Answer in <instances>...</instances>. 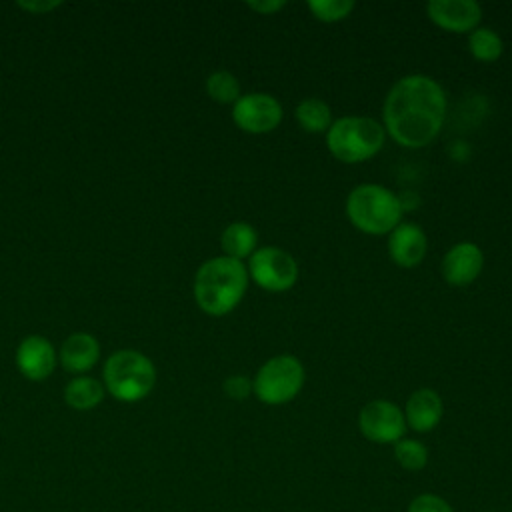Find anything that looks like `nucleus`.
<instances>
[{
    "instance_id": "obj_1",
    "label": "nucleus",
    "mask_w": 512,
    "mask_h": 512,
    "mask_svg": "<svg viewBox=\"0 0 512 512\" xmlns=\"http://www.w3.org/2000/svg\"><path fill=\"white\" fill-rule=\"evenodd\" d=\"M446 92L426 74H408L392 84L384 98V130L406 148L430 144L446 118Z\"/></svg>"
},
{
    "instance_id": "obj_2",
    "label": "nucleus",
    "mask_w": 512,
    "mask_h": 512,
    "mask_svg": "<svg viewBox=\"0 0 512 512\" xmlns=\"http://www.w3.org/2000/svg\"><path fill=\"white\" fill-rule=\"evenodd\" d=\"M248 288V268L244 262L216 256L200 264L194 276V300L210 316H224L234 310Z\"/></svg>"
},
{
    "instance_id": "obj_3",
    "label": "nucleus",
    "mask_w": 512,
    "mask_h": 512,
    "mask_svg": "<svg viewBox=\"0 0 512 512\" xmlns=\"http://www.w3.org/2000/svg\"><path fill=\"white\" fill-rule=\"evenodd\" d=\"M402 212L400 196L382 184H358L346 198L350 222L366 234H390L402 222Z\"/></svg>"
},
{
    "instance_id": "obj_4",
    "label": "nucleus",
    "mask_w": 512,
    "mask_h": 512,
    "mask_svg": "<svg viewBox=\"0 0 512 512\" xmlns=\"http://www.w3.org/2000/svg\"><path fill=\"white\" fill-rule=\"evenodd\" d=\"M102 384L112 398L120 402H138L146 398L156 384L154 362L132 348L116 350L104 362Z\"/></svg>"
},
{
    "instance_id": "obj_5",
    "label": "nucleus",
    "mask_w": 512,
    "mask_h": 512,
    "mask_svg": "<svg viewBox=\"0 0 512 512\" xmlns=\"http://www.w3.org/2000/svg\"><path fill=\"white\" fill-rule=\"evenodd\" d=\"M386 130L370 116H342L326 130V144L334 158L354 164L372 158L384 146Z\"/></svg>"
},
{
    "instance_id": "obj_6",
    "label": "nucleus",
    "mask_w": 512,
    "mask_h": 512,
    "mask_svg": "<svg viewBox=\"0 0 512 512\" xmlns=\"http://www.w3.org/2000/svg\"><path fill=\"white\" fill-rule=\"evenodd\" d=\"M304 376V366L296 356L280 354L258 368L252 380V392L264 404H286L302 390Z\"/></svg>"
},
{
    "instance_id": "obj_7",
    "label": "nucleus",
    "mask_w": 512,
    "mask_h": 512,
    "mask_svg": "<svg viewBox=\"0 0 512 512\" xmlns=\"http://www.w3.org/2000/svg\"><path fill=\"white\" fill-rule=\"evenodd\" d=\"M248 276L268 292H284L296 284L298 264L284 248L264 246L250 256Z\"/></svg>"
},
{
    "instance_id": "obj_8",
    "label": "nucleus",
    "mask_w": 512,
    "mask_h": 512,
    "mask_svg": "<svg viewBox=\"0 0 512 512\" xmlns=\"http://www.w3.org/2000/svg\"><path fill=\"white\" fill-rule=\"evenodd\" d=\"M358 428L362 436L376 444H394L404 438V412L390 400H372L362 406L358 414Z\"/></svg>"
},
{
    "instance_id": "obj_9",
    "label": "nucleus",
    "mask_w": 512,
    "mask_h": 512,
    "mask_svg": "<svg viewBox=\"0 0 512 512\" xmlns=\"http://www.w3.org/2000/svg\"><path fill=\"white\" fill-rule=\"evenodd\" d=\"M232 120L250 134L274 130L282 120V104L268 92L242 94L232 106Z\"/></svg>"
},
{
    "instance_id": "obj_10",
    "label": "nucleus",
    "mask_w": 512,
    "mask_h": 512,
    "mask_svg": "<svg viewBox=\"0 0 512 512\" xmlns=\"http://www.w3.org/2000/svg\"><path fill=\"white\" fill-rule=\"evenodd\" d=\"M14 358L20 374L32 382L46 380L58 364V352L54 350L52 342L40 334L26 336L18 344Z\"/></svg>"
},
{
    "instance_id": "obj_11",
    "label": "nucleus",
    "mask_w": 512,
    "mask_h": 512,
    "mask_svg": "<svg viewBox=\"0 0 512 512\" xmlns=\"http://www.w3.org/2000/svg\"><path fill=\"white\" fill-rule=\"evenodd\" d=\"M426 12L436 26L450 32H470L482 18L476 0H430Z\"/></svg>"
},
{
    "instance_id": "obj_12",
    "label": "nucleus",
    "mask_w": 512,
    "mask_h": 512,
    "mask_svg": "<svg viewBox=\"0 0 512 512\" xmlns=\"http://www.w3.org/2000/svg\"><path fill=\"white\" fill-rule=\"evenodd\" d=\"M484 268V254L474 242L454 244L442 258V276L452 286L474 282Z\"/></svg>"
},
{
    "instance_id": "obj_13",
    "label": "nucleus",
    "mask_w": 512,
    "mask_h": 512,
    "mask_svg": "<svg viewBox=\"0 0 512 512\" xmlns=\"http://www.w3.org/2000/svg\"><path fill=\"white\" fill-rule=\"evenodd\" d=\"M426 248V234L414 222H400L388 234V254L402 268H412L420 264L426 256Z\"/></svg>"
},
{
    "instance_id": "obj_14",
    "label": "nucleus",
    "mask_w": 512,
    "mask_h": 512,
    "mask_svg": "<svg viewBox=\"0 0 512 512\" xmlns=\"http://www.w3.org/2000/svg\"><path fill=\"white\" fill-rule=\"evenodd\" d=\"M100 358V342L90 332H72L58 350V362L64 370L82 376L90 372Z\"/></svg>"
},
{
    "instance_id": "obj_15",
    "label": "nucleus",
    "mask_w": 512,
    "mask_h": 512,
    "mask_svg": "<svg viewBox=\"0 0 512 512\" xmlns=\"http://www.w3.org/2000/svg\"><path fill=\"white\" fill-rule=\"evenodd\" d=\"M404 420L414 432H430L438 426L444 406L442 398L432 388H418L414 390L404 406Z\"/></svg>"
},
{
    "instance_id": "obj_16",
    "label": "nucleus",
    "mask_w": 512,
    "mask_h": 512,
    "mask_svg": "<svg viewBox=\"0 0 512 512\" xmlns=\"http://www.w3.org/2000/svg\"><path fill=\"white\" fill-rule=\"evenodd\" d=\"M256 242H258V234H256L254 226L244 220L230 222L222 230V236H220V246L224 250V256L240 260V262L254 254Z\"/></svg>"
},
{
    "instance_id": "obj_17",
    "label": "nucleus",
    "mask_w": 512,
    "mask_h": 512,
    "mask_svg": "<svg viewBox=\"0 0 512 512\" xmlns=\"http://www.w3.org/2000/svg\"><path fill=\"white\" fill-rule=\"evenodd\" d=\"M104 384L92 376H76L64 388V400L74 410H92L104 400Z\"/></svg>"
},
{
    "instance_id": "obj_18",
    "label": "nucleus",
    "mask_w": 512,
    "mask_h": 512,
    "mask_svg": "<svg viewBox=\"0 0 512 512\" xmlns=\"http://www.w3.org/2000/svg\"><path fill=\"white\" fill-rule=\"evenodd\" d=\"M294 116L306 132H324L332 124V110H330L328 102H324L322 98H316V96L304 98L296 106Z\"/></svg>"
},
{
    "instance_id": "obj_19",
    "label": "nucleus",
    "mask_w": 512,
    "mask_h": 512,
    "mask_svg": "<svg viewBox=\"0 0 512 512\" xmlns=\"http://www.w3.org/2000/svg\"><path fill=\"white\" fill-rule=\"evenodd\" d=\"M468 50L476 60L494 62V60L500 58V54L504 50V44H502V38L498 36V32H494L492 28L480 26V28H474L470 32Z\"/></svg>"
},
{
    "instance_id": "obj_20",
    "label": "nucleus",
    "mask_w": 512,
    "mask_h": 512,
    "mask_svg": "<svg viewBox=\"0 0 512 512\" xmlns=\"http://www.w3.org/2000/svg\"><path fill=\"white\" fill-rule=\"evenodd\" d=\"M206 92L212 100L220 104H234L240 94L238 78L228 70H216L206 78Z\"/></svg>"
},
{
    "instance_id": "obj_21",
    "label": "nucleus",
    "mask_w": 512,
    "mask_h": 512,
    "mask_svg": "<svg viewBox=\"0 0 512 512\" xmlns=\"http://www.w3.org/2000/svg\"><path fill=\"white\" fill-rule=\"evenodd\" d=\"M394 458L404 470L418 472L428 464V448L416 438H400L394 442Z\"/></svg>"
},
{
    "instance_id": "obj_22",
    "label": "nucleus",
    "mask_w": 512,
    "mask_h": 512,
    "mask_svg": "<svg viewBox=\"0 0 512 512\" xmlns=\"http://www.w3.org/2000/svg\"><path fill=\"white\" fill-rule=\"evenodd\" d=\"M306 6L318 20L338 22L354 10V0H308Z\"/></svg>"
},
{
    "instance_id": "obj_23",
    "label": "nucleus",
    "mask_w": 512,
    "mask_h": 512,
    "mask_svg": "<svg viewBox=\"0 0 512 512\" xmlns=\"http://www.w3.org/2000/svg\"><path fill=\"white\" fill-rule=\"evenodd\" d=\"M406 512H454V508L438 494L424 492L418 494L410 504Z\"/></svg>"
},
{
    "instance_id": "obj_24",
    "label": "nucleus",
    "mask_w": 512,
    "mask_h": 512,
    "mask_svg": "<svg viewBox=\"0 0 512 512\" xmlns=\"http://www.w3.org/2000/svg\"><path fill=\"white\" fill-rule=\"evenodd\" d=\"M224 388V394L232 400H244L252 394V380L248 376H242V374H234V376H228L222 384Z\"/></svg>"
},
{
    "instance_id": "obj_25",
    "label": "nucleus",
    "mask_w": 512,
    "mask_h": 512,
    "mask_svg": "<svg viewBox=\"0 0 512 512\" xmlns=\"http://www.w3.org/2000/svg\"><path fill=\"white\" fill-rule=\"evenodd\" d=\"M16 6L34 14V16H40V14H48V12L56 10L58 6H62V2H58V0H32V2L30 0H20V2H16Z\"/></svg>"
},
{
    "instance_id": "obj_26",
    "label": "nucleus",
    "mask_w": 512,
    "mask_h": 512,
    "mask_svg": "<svg viewBox=\"0 0 512 512\" xmlns=\"http://www.w3.org/2000/svg\"><path fill=\"white\" fill-rule=\"evenodd\" d=\"M246 6L260 12V14H272L280 8H284L286 2L284 0H250V2H246Z\"/></svg>"
}]
</instances>
